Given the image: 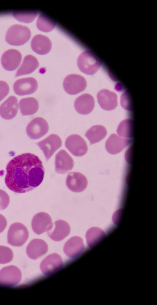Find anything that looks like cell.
<instances>
[{"label":"cell","mask_w":157,"mask_h":305,"mask_svg":"<svg viewBox=\"0 0 157 305\" xmlns=\"http://www.w3.org/2000/svg\"><path fill=\"white\" fill-rule=\"evenodd\" d=\"M48 250V246L44 240L39 239L32 240L26 249L28 256L31 259H36L45 254Z\"/></svg>","instance_id":"21"},{"label":"cell","mask_w":157,"mask_h":305,"mask_svg":"<svg viewBox=\"0 0 157 305\" xmlns=\"http://www.w3.org/2000/svg\"><path fill=\"white\" fill-rule=\"evenodd\" d=\"M77 65L81 71L87 75H92L99 69L101 64L96 57L89 50L82 52L79 56Z\"/></svg>","instance_id":"4"},{"label":"cell","mask_w":157,"mask_h":305,"mask_svg":"<svg viewBox=\"0 0 157 305\" xmlns=\"http://www.w3.org/2000/svg\"><path fill=\"white\" fill-rule=\"evenodd\" d=\"M98 102L104 110H111L117 105V95L114 92L107 89L99 91L97 95Z\"/></svg>","instance_id":"16"},{"label":"cell","mask_w":157,"mask_h":305,"mask_svg":"<svg viewBox=\"0 0 157 305\" xmlns=\"http://www.w3.org/2000/svg\"><path fill=\"white\" fill-rule=\"evenodd\" d=\"M105 236V232L101 229L97 227H91L86 233L87 243L89 247H92Z\"/></svg>","instance_id":"27"},{"label":"cell","mask_w":157,"mask_h":305,"mask_svg":"<svg viewBox=\"0 0 157 305\" xmlns=\"http://www.w3.org/2000/svg\"><path fill=\"white\" fill-rule=\"evenodd\" d=\"M31 226L33 232L40 235L51 231L53 225L50 215L46 213L42 212L37 213L33 217Z\"/></svg>","instance_id":"10"},{"label":"cell","mask_w":157,"mask_h":305,"mask_svg":"<svg viewBox=\"0 0 157 305\" xmlns=\"http://www.w3.org/2000/svg\"><path fill=\"white\" fill-rule=\"evenodd\" d=\"M130 142L131 139H129L124 138L113 134L106 141L105 147L108 153L115 155L121 152L129 144Z\"/></svg>","instance_id":"18"},{"label":"cell","mask_w":157,"mask_h":305,"mask_svg":"<svg viewBox=\"0 0 157 305\" xmlns=\"http://www.w3.org/2000/svg\"><path fill=\"white\" fill-rule=\"evenodd\" d=\"M37 88V82L33 77L19 79L14 82L13 85L14 91L19 96L31 94L36 91Z\"/></svg>","instance_id":"12"},{"label":"cell","mask_w":157,"mask_h":305,"mask_svg":"<svg viewBox=\"0 0 157 305\" xmlns=\"http://www.w3.org/2000/svg\"><path fill=\"white\" fill-rule=\"evenodd\" d=\"M10 202V197L8 194L5 191L0 189V210L6 209Z\"/></svg>","instance_id":"32"},{"label":"cell","mask_w":157,"mask_h":305,"mask_svg":"<svg viewBox=\"0 0 157 305\" xmlns=\"http://www.w3.org/2000/svg\"><path fill=\"white\" fill-rule=\"evenodd\" d=\"M31 46L36 53L44 55L48 53L52 47V43L47 37L41 34L35 35L32 39Z\"/></svg>","instance_id":"23"},{"label":"cell","mask_w":157,"mask_h":305,"mask_svg":"<svg viewBox=\"0 0 157 305\" xmlns=\"http://www.w3.org/2000/svg\"><path fill=\"white\" fill-rule=\"evenodd\" d=\"M36 144L43 152L47 162L55 151L61 147L62 141L58 135L52 134Z\"/></svg>","instance_id":"9"},{"label":"cell","mask_w":157,"mask_h":305,"mask_svg":"<svg viewBox=\"0 0 157 305\" xmlns=\"http://www.w3.org/2000/svg\"><path fill=\"white\" fill-rule=\"evenodd\" d=\"M31 35L30 30L27 27L18 24L14 25L7 31L6 41L12 45H21L28 41Z\"/></svg>","instance_id":"2"},{"label":"cell","mask_w":157,"mask_h":305,"mask_svg":"<svg viewBox=\"0 0 157 305\" xmlns=\"http://www.w3.org/2000/svg\"><path fill=\"white\" fill-rule=\"evenodd\" d=\"M63 266L60 256L56 253L49 255L41 262L40 269L43 273L49 276L61 270Z\"/></svg>","instance_id":"11"},{"label":"cell","mask_w":157,"mask_h":305,"mask_svg":"<svg viewBox=\"0 0 157 305\" xmlns=\"http://www.w3.org/2000/svg\"><path fill=\"white\" fill-rule=\"evenodd\" d=\"M95 105L93 97L89 94H84L78 97L74 102V107L79 114L86 115L93 110Z\"/></svg>","instance_id":"20"},{"label":"cell","mask_w":157,"mask_h":305,"mask_svg":"<svg viewBox=\"0 0 157 305\" xmlns=\"http://www.w3.org/2000/svg\"><path fill=\"white\" fill-rule=\"evenodd\" d=\"M9 91L8 84L4 81H0V102L8 95Z\"/></svg>","instance_id":"33"},{"label":"cell","mask_w":157,"mask_h":305,"mask_svg":"<svg viewBox=\"0 0 157 305\" xmlns=\"http://www.w3.org/2000/svg\"><path fill=\"white\" fill-rule=\"evenodd\" d=\"M74 166L73 159L65 150H61L56 155L55 167L56 173L61 174L66 173L71 171Z\"/></svg>","instance_id":"15"},{"label":"cell","mask_w":157,"mask_h":305,"mask_svg":"<svg viewBox=\"0 0 157 305\" xmlns=\"http://www.w3.org/2000/svg\"><path fill=\"white\" fill-rule=\"evenodd\" d=\"M65 146L69 151L76 156H82L88 150L86 143L84 139L78 134H72L66 138Z\"/></svg>","instance_id":"8"},{"label":"cell","mask_w":157,"mask_h":305,"mask_svg":"<svg viewBox=\"0 0 157 305\" xmlns=\"http://www.w3.org/2000/svg\"><path fill=\"white\" fill-rule=\"evenodd\" d=\"M48 130V125L46 121L42 118L38 117L29 123L26 128V132L31 139H36L44 135Z\"/></svg>","instance_id":"7"},{"label":"cell","mask_w":157,"mask_h":305,"mask_svg":"<svg viewBox=\"0 0 157 305\" xmlns=\"http://www.w3.org/2000/svg\"><path fill=\"white\" fill-rule=\"evenodd\" d=\"M128 97H127V95L126 98H124L123 94H122L121 96V105L123 108H124L125 104H126V109L128 110L129 109L130 102L129 98H127Z\"/></svg>","instance_id":"35"},{"label":"cell","mask_w":157,"mask_h":305,"mask_svg":"<svg viewBox=\"0 0 157 305\" xmlns=\"http://www.w3.org/2000/svg\"><path fill=\"white\" fill-rule=\"evenodd\" d=\"M7 225V221L6 218L3 215L0 214V233L5 230Z\"/></svg>","instance_id":"34"},{"label":"cell","mask_w":157,"mask_h":305,"mask_svg":"<svg viewBox=\"0 0 157 305\" xmlns=\"http://www.w3.org/2000/svg\"><path fill=\"white\" fill-rule=\"evenodd\" d=\"M84 249L82 239L78 236H74L65 243L63 251L65 254L71 258H75L79 256Z\"/></svg>","instance_id":"17"},{"label":"cell","mask_w":157,"mask_h":305,"mask_svg":"<svg viewBox=\"0 0 157 305\" xmlns=\"http://www.w3.org/2000/svg\"><path fill=\"white\" fill-rule=\"evenodd\" d=\"M22 55L18 50L11 49L6 51L2 54L1 63L6 70L12 71L16 69L21 62Z\"/></svg>","instance_id":"14"},{"label":"cell","mask_w":157,"mask_h":305,"mask_svg":"<svg viewBox=\"0 0 157 305\" xmlns=\"http://www.w3.org/2000/svg\"><path fill=\"white\" fill-rule=\"evenodd\" d=\"M19 108L22 115H29L35 113L39 109L37 100L33 97H27L21 99L19 102Z\"/></svg>","instance_id":"25"},{"label":"cell","mask_w":157,"mask_h":305,"mask_svg":"<svg viewBox=\"0 0 157 305\" xmlns=\"http://www.w3.org/2000/svg\"><path fill=\"white\" fill-rule=\"evenodd\" d=\"M37 15L35 11H15L13 13V16L17 20L26 23L32 22Z\"/></svg>","instance_id":"30"},{"label":"cell","mask_w":157,"mask_h":305,"mask_svg":"<svg viewBox=\"0 0 157 305\" xmlns=\"http://www.w3.org/2000/svg\"><path fill=\"white\" fill-rule=\"evenodd\" d=\"M5 183L8 188L22 193L33 190L42 182L44 169L42 162L29 153L18 155L8 163Z\"/></svg>","instance_id":"1"},{"label":"cell","mask_w":157,"mask_h":305,"mask_svg":"<svg viewBox=\"0 0 157 305\" xmlns=\"http://www.w3.org/2000/svg\"><path fill=\"white\" fill-rule=\"evenodd\" d=\"M39 66L38 61L36 58L31 55H28L24 58L22 64L16 72L15 77L29 74Z\"/></svg>","instance_id":"24"},{"label":"cell","mask_w":157,"mask_h":305,"mask_svg":"<svg viewBox=\"0 0 157 305\" xmlns=\"http://www.w3.org/2000/svg\"><path fill=\"white\" fill-rule=\"evenodd\" d=\"M18 109L17 98L15 96H10L0 106V115L6 120L12 119L16 116Z\"/></svg>","instance_id":"19"},{"label":"cell","mask_w":157,"mask_h":305,"mask_svg":"<svg viewBox=\"0 0 157 305\" xmlns=\"http://www.w3.org/2000/svg\"><path fill=\"white\" fill-rule=\"evenodd\" d=\"M54 229L47 232L48 236L52 240L56 241H61L70 233V227L66 221L58 220L54 222Z\"/></svg>","instance_id":"22"},{"label":"cell","mask_w":157,"mask_h":305,"mask_svg":"<svg viewBox=\"0 0 157 305\" xmlns=\"http://www.w3.org/2000/svg\"><path fill=\"white\" fill-rule=\"evenodd\" d=\"M13 258V253L10 248L0 246V264H4L10 262Z\"/></svg>","instance_id":"31"},{"label":"cell","mask_w":157,"mask_h":305,"mask_svg":"<svg viewBox=\"0 0 157 305\" xmlns=\"http://www.w3.org/2000/svg\"><path fill=\"white\" fill-rule=\"evenodd\" d=\"M119 136L124 138H130L132 136V121L130 119H125L119 124L117 130Z\"/></svg>","instance_id":"29"},{"label":"cell","mask_w":157,"mask_h":305,"mask_svg":"<svg viewBox=\"0 0 157 305\" xmlns=\"http://www.w3.org/2000/svg\"><path fill=\"white\" fill-rule=\"evenodd\" d=\"M107 131L105 127L101 125H96L88 130L85 136L89 140L90 145L98 142L106 136Z\"/></svg>","instance_id":"26"},{"label":"cell","mask_w":157,"mask_h":305,"mask_svg":"<svg viewBox=\"0 0 157 305\" xmlns=\"http://www.w3.org/2000/svg\"><path fill=\"white\" fill-rule=\"evenodd\" d=\"M66 184L68 188L75 192H80L86 188L88 181L86 176L79 172L69 173L66 178Z\"/></svg>","instance_id":"13"},{"label":"cell","mask_w":157,"mask_h":305,"mask_svg":"<svg viewBox=\"0 0 157 305\" xmlns=\"http://www.w3.org/2000/svg\"><path fill=\"white\" fill-rule=\"evenodd\" d=\"M29 233L26 227L19 222L13 223L10 226L7 234L8 243L12 246L20 247L26 241Z\"/></svg>","instance_id":"3"},{"label":"cell","mask_w":157,"mask_h":305,"mask_svg":"<svg viewBox=\"0 0 157 305\" xmlns=\"http://www.w3.org/2000/svg\"><path fill=\"white\" fill-rule=\"evenodd\" d=\"M21 277V272L17 267L13 265L5 267L0 271V285H15L20 281Z\"/></svg>","instance_id":"6"},{"label":"cell","mask_w":157,"mask_h":305,"mask_svg":"<svg viewBox=\"0 0 157 305\" xmlns=\"http://www.w3.org/2000/svg\"><path fill=\"white\" fill-rule=\"evenodd\" d=\"M63 85L64 90L67 94L75 95L85 90L87 86V82L83 76L71 74L65 78Z\"/></svg>","instance_id":"5"},{"label":"cell","mask_w":157,"mask_h":305,"mask_svg":"<svg viewBox=\"0 0 157 305\" xmlns=\"http://www.w3.org/2000/svg\"><path fill=\"white\" fill-rule=\"evenodd\" d=\"M36 26L38 29L44 32L52 31L55 27V22L44 14H40L37 21Z\"/></svg>","instance_id":"28"}]
</instances>
